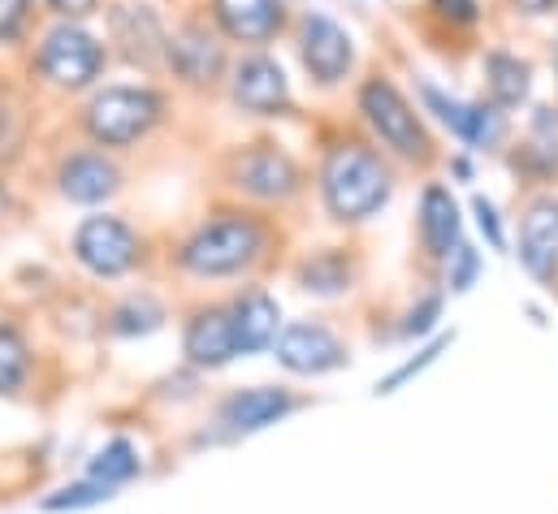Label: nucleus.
Instances as JSON below:
<instances>
[{
	"label": "nucleus",
	"instance_id": "b1692460",
	"mask_svg": "<svg viewBox=\"0 0 558 514\" xmlns=\"http://www.w3.org/2000/svg\"><path fill=\"white\" fill-rule=\"evenodd\" d=\"M160 320H165V311H160V303H156V298H147V294H131V298L113 311V333H122V338L151 333V329H160Z\"/></svg>",
	"mask_w": 558,
	"mask_h": 514
},
{
	"label": "nucleus",
	"instance_id": "0eeeda50",
	"mask_svg": "<svg viewBox=\"0 0 558 514\" xmlns=\"http://www.w3.org/2000/svg\"><path fill=\"white\" fill-rule=\"evenodd\" d=\"M299 52H303L307 74H312L320 87L342 83L347 70H351V61H355L351 35H347L333 17H325V13H307V17H303V26H299Z\"/></svg>",
	"mask_w": 558,
	"mask_h": 514
},
{
	"label": "nucleus",
	"instance_id": "aec40b11",
	"mask_svg": "<svg viewBox=\"0 0 558 514\" xmlns=\"http://www.w3.org/2000/svg\"><path fill=\"white\" fill-rule=\"evenodd\" d=\"M420 238H424L428 256H454V247H459V204L446 186H428L420 195Z\"/></svg>",
	"mask_w": 558,
	"mask_h": 514
},
{
	"label": "nucleus",
	"instance_id": "423d86ee",
	"mask_svg": "<svg viewBox=\"0 0 558 514\" xmlns=\"http://www.w3.org/2000/svg\"><path fill=\"white\" fill-rule=\"evenodd\" d=\"M143 256L140 234L122 217H87L74 230V259L92 277H126Z\"/></svg>",
	"mask_w": 558,
	"mask_h": 514
},
{
	"label": "nucleus",
	"instance_id": "2f4dec72",
	"mask_svg": "<svg viewBox=\"0 0 558 514\" xmlns=\"http://www.w3.org/2000/svg\"><path fill=\"white\" fill-rule=\"evenodd\" d=\"M433 9L450 22H476V0H433Z\"/></svg>",
	"mask_w": 558,
	"mask_h": 514
},
{
	"label": "nucleus",
	"instance_id": "f704fd0d",
	"mask_svg": "<svg viewBox=\"0 0 558 514\" xmlns=\"http://www.w3.org/2000/svg\"><path fill=\"white\" fill-rule=\"evenodd\" d=\"M0 143H9V113H4V105H0Z\"/></svg>",
	"mask_w": 558,
	"mask_h": 514
},
{
	"label": "nucleus",
	"instance_id": "a211bd4d",
	"mask_svg": "<svg viewBox=\"0 0 558 514\" xmlns=\"http://www.w3.org/2000/svg\"><path fill=\"white\" fill-rule=\"evenodd\" d=\"M213 9L226 35L243 44H269L281 26V0H213Z\"/></svg>",
	"mask_w": 558,
	"mask_h": 514
},
{
	"label": "nucleus",
	"instance_id": "473e14b6",
	"mask_svg": "<svg viewBox=\"0 0 558 514\" xmlns=\"http://www.w3.org/2000/svg\"><path fill=\"white\" fill-rule=\"evenodd\" d=\"M44 4H52V13H61L65 22H74V17L96 13V4H100V0H44Z\"/></svg>",
	"mask_w": 558,
	"mask_h": 514
},
{
	"label": "nucleus",
	"instance_id": "4be33fe9",
	"mask_svg": "<svg viewBox=\"0 0 558 514\" xmlns=\"http://www.w3.org/2000/svg\"><path fill=\"white\" fill-rule=\"evenodd\" d=\"M140 472H143L140 450H135L126 437H118V441H109L105 450H96V458H92V467H87V480H96V485H105V489H118V485H131Z\"/></svg>",
	"mask_w": 558,
	"mask_h": 514
},
{
	"label": "nucleus",
	"instance_id": "9d476101",
	"mask_svg": "<svg viewBox=\"0 0 558 514\" xmlns=\"http://www.w3.org/2000/svg\"><path fill=\"white\" fill-rule=\"evenodd\" d=\"M274 346H278L281 368H290L299 377H325V372H333V368L347 364V346L325 325H307V320L286 325Z\"/></svg>",
	"mask_w": 558,
	"mask_h": 514
},
{
	"label": "nucleus",
	"instance_id": "5701e85b",
	"mask_svg": "<svg viewBox=\"0 0 558 514\" xmlns=\"http://www.w3.org/2000/svg\"><path fill=\"white\" fill-rule=\"evenodd\" d=\"M347 281H351V264L333 256V252L312 256L299 268V285L312 290V294H338V290H347Z\"/></svg>",
	"mask_w": 558,
	"mask_h": 514
},
{
	"label": "nucleus",
	"instance_id": "393cba45",
	"mask_svg": "<svg viewBox=\"0 0 558 514\" xmlns=\"http://www.w3.org/2000/svg\"><path fill=\"white\" fill-rule=\"evenodd\" d=\"M26 372H31V355H26L22 333L0 325V393H13L26 381Z\"/></svg>",
	"mask_w": 558,
	"mask_h": 514
},
{
	"label": "nucleus",
	"instance_id": "7ed1b4c3",
	"mask_svg": "<svg viewBox=\"0 0 558 514\" xmlns=\"http://www.w3.org/2000/svg\"><path fill=\"white\" fill-rule=\"evenodd\" d=\"M165 100L151 87H105L87 100L83 126L100 147H131L160 122Z\"/></svg>",
	"mask_w": 558,
	"mask_h": 514
},
{
	"label": "nucleus",
	"instance_id": "6e6552de",
	"mask_svg": "<svg viewBox=\"0 0 558 514\" xmlns=\"http://www.w3.org/2000/svg\"><path fill=\"white\" fill-rule=\"evenodd\" d=\"M230 182L252 199H290L299 191V169L281 147L256 143L230 160Z\"/></svg>",
	"mask_w": 558,
	"mask_h": 514
},
{
	"label": "nucleus",
	"instance_id": "dca6fc26",
	"mask_svg": "<svg viewBox=\"0 0 558 514\" xmlns=\"http://www.w3.org/2000/svg\"><path fill=\"white\" fill-rule=\"evenodd\" d=\"M109 26H113V44H122L126 61L156 65L165 57V26L147 4H113Z\"/></svg>",
	"mask_w": 558,
	"mask_h": 514
},
{
	"label": "nucleus",
	"instance_id": "f8f14e48",
	"mask_svg": "<svg viewBox=\"0 0 558 514\" xmlns=\"http://www.w3.org/2000/svg\"><path fill=\"white\" fill-rule=\"evenodd\" d=\"M290 100V87H286V74L274 57L256 52V57H243L234 65V105L256 113V118H274L286 109Z\"/></svg>",
	"mask_w": 558,
	"mask_h": 514
},
{
	"label": "nucleus",
	"instance_id": "a878e982",
	"mask_svg": "<svg viewBox=\"0 0 558 514\" xmlns=\"http://www.w3.org/2000/svg\"><path fill=\"white\" fill-rule=\"evenodd\" d=\"M109 498H113V489H105V485H96V480H78V485L57 489L52 498H44V511H52V514L87 511V506H100V502H109Z\"/></svg>",
	"mask_w": 558,
	"mask_h": 514
},
{
	"label": "nucleus",
	"instance_id": "2eb2a0df",
	"mask_svg": "<svg viewBox=\"0 0 558 514\" xmlns=\"http://www.w3.org/2000/svg\"><path fill=\"white\" fill-rule=\"evenodd\" d=\"M520 259L537 281H550L558 272V199H537L524 212L520 225Z\"/></svg>",
	"mask_w": 558,
	"mask_h": 514
},
{
	"label": "nucleus",
	"instance_id": "412c9836",
	"mask_svg": "<svg viewBox=\"0 0 558 514\" xmlns=\"http://www.w3.org/2000/svg\"><path fill=\"white\" fill-rule=\"evenodd\" d=\"M529 74H533V70H529L520 57H511V52H489V57H485L489 96H494L498 109H515V105L529 100V87H533Z\"/></svg>",
	"mask_w": 558,
	"mask_h": 514
},
{
	"label": "nucleus",
	"instance_id": "1a4fd4ad",
	"mask_svg": "<svg viewBox=\"0 0 558 514\" xmlns=\"http://www.w3.org/2000/svg\"><path fill=\"white\" fill-rule=\"evenodd\" d=\"M165 65L186 87H213L226 74V52H221V44H217V35L208 26L186 22L173 35H165Z\"/></svg>",
	"mask_w": 558,
	"mask_h": 514
},
{
	"label": "nucleus",
	"instance_id": "f03ea898",
	"mask_svg": "<svg viewBox=\"0 0 558 514\" xmlns=\"http://www.w3.org/2000/svg\"><path fill=\"white\" fill-rule=\"evenodd\" d=\"M265 225L243 212H221L204 221L178 252V264L195 277H230L243 272L252 259L265 252Z\"/></svg>",
	"mask_w": 558,
	"mask_h": 514
},
{
	"label": "nucleus",
	"instance_id": "4468645a",
	"mask_svg": "<svg viewBox=\"0 0 558 514\" xmlns=\"http://www.w3.org/2000/svg\"><path fill=\"white\" fill-rule=\"evenodd\" d=\"M420 96H424V105H428L446 126L454 130L463 143H472V147H498V138H502V130H507V122H502V113H498V109L454 100V96L437 91L433 83H424V87H420Z\"/></svg>",
	"mask_w": 558,
	"mask_h": 514
},
{
	"label": "nucleus",
	"instance_id": "cd10ccee",
	"mask_svg": "<svg viewBox=\"0 0 558 514\" xmlns=\"http://www.w3.org/2000/svg\"><path fill=\"white\" fill-rule=\"evenodd\" d=\"M476 277H481V256L472 252V247H454V256H450V290H472L476 285Z\"/></svg>",
	"mask_w": 558,
	"mask_h": 514
},
{
	"label": "nucleus",
	"instance_id": "c756f323",
	"mask_svg": "<svg viewBox=\"0 0 558 514\" xmlns=\"http://www.w3.org/2000/svg\"><path fill=\"white\" fill-rule=\"evenodd\" d=\"M31 22V0H0V44H13Z\"/></svg>",
	"mask_w": 558,
	"mask_h": 514
},
{
	"label": "nucleus",
	"instance_id": "6ab92c4d",
	"mask_svg": "<svg viewBox=\"0 0 558 514\" xmlns=\"http://www.w3.org/2000/svg\"><path fill=\"white\" fill-rule=\"evenodd\" d=\"M230 316H234V338H239V355H256V351H265V346H274L278 342V303L265 294V290H247L234 307H230Z\"/></svg>",
	"mask_w": 558,
	"mask_h": 514
},
{
	"label": "nucleus",
	"instance_id": "c85d7f7f",
	"mask_svg": "<svg viewBox=\"0 0 558 514\" xmlns=\"http://www.w3.org/2000/svg\"><path fill=\"white\" fill-rule=\"evenodd\" d=\"M437 316H441V294H424L403 320V338H424L437 325Z\"/></svg>",
	"mask_w": 558,
	"mask_h": 514
},
{
	"label": "nucleus",
	"instance_id": "9b49d317",
	"mask_svg": "<svg viewBox=\"0 0 558 514\" xmlns=\"http://www.w3.org/2000/svg\"><path fill=\"white\" fill-rule=\"evenodd\" d=\"M118 186H122V169L105 151H74L57 169V191L70 204H87V208L105 204L118 195Z\"/></svg>",
	"mask_w": 558,
	"mask_h": 514
},
{
	"label": "nucleus",
	"instance_id": "72a5a7b5",
	"mask_svg": "<svg viewBox=\"0 0 558 514\" xmlns=\"http://www.w3.org/2000/svg\"><path fill=\"white\" fill-rule=\"evenodd\" d=\"M524 13H533V17H542V13H550V9H558V0H515Z\"/></svg>",
	"mask_w": 558,
	"mask_h": 514
},
{
	"label": "nucleus",
	"instance_id": "7c9ffc66",
	"mask_svg": "<svg viewBox=\"0 0 558 514\" xmlns=\"http://www.w3.org/2000/svg\"><path fill=\"white\" fill-rule=\"evenodd\" d=\"M472 212H476V225H481V234L489 238V247H494V252H502V247H507V234H502L498 208H494L485 195H476V199H472Z\"/></svg>",
	"mask_w": 558,
	"mask_h": 514
},
{
	"label": "nucleus",
	"instance_id": "f3484780",
	"mask_svg": "<svg viewBox=\"0 0 558 514\" xmlns=\"http://www.w3.org/2000/svg\"><path fill=\"white\" fill-rule=\"evenodd\" d=\"M294 411V397L286 393V389H243V393H234V397H226V406H221V424L230 428V432H260V428H269V424H278Z\"/></svg>",
	"mask_w": 558,
	"mask_h": 514
},
{
	"label": "nucleus",
	"instance_id": "bb28decb",
	"mask_svg": "<svg viewBox=\"0 0 558 514\" xmlns=\"http://www.w3.org/2000/svg\"><path fill=\"white\" fill-rule=\"evenodd\" d=\"M446 346H450V338H437V342H433V346H424V351H420L416 359H408V364H403V368H399V372H395V377H386V381H381V386H377V393H395V389L403 386V381H412V377H416V372H424V368H428V364H433V359H437V355H441V351H446Z\"/></svg>",
	"mask_w": 558,
	"mask_h": 514
},
{
	"label": "nucleus",
	"instance_id": "20e7f679",
	"mask_svg": "<svg viewBox=\"0 0 558 514\" xmlns=\"http://www.w3.org/2000/svg\"><path fill=\"white\" fill-rule=\"evenodd\" d=\"M105 61H109L105 44H100L92 30H83L78 22H57L52 30H44V39H39V48H35V70H39V78L52 83V87H61V91H83V87H92V83L100 78Z\"/></svg>",
	"mask_w": 558,
	"mask_h": 514
},
{
	"label": "nucleus",
	"instance_id": "ddd939ff",
	"mask_svg": "<svg viewBox=\"0 0 558 514\" xmlns=\"http://www.w3.org/2000/svg\"><path fill=\"white\" fill-rule=\"evenodd\" d=\"M182 351L195 368H226L239 359V338H234V316L230 307H204L191 316L182 333Z\"/></svg>",
	"mask_w": 558,
	"mask_h": 514
},
{
	"label": "nucleus",
	"instance_id": "f257e3e1",
	"mask_svg": "<svg viewBox=\"0 0 558 514\" xmlns=\"http://www.w3.org/2000/svg\"><path fill=\"white\" fill-rule=\"evenodd\" d=\"M320 195H325L329 217L368 221L390 199V173L373 147L338 143V147H329V156L320 164Z\"/></svg>",
	"mask_w": 558,
	"mask_h": 514
},
{
	"label": "nucleus",
	"instance_id": "39448f33",
	"mask_svg": "<svg viewBox=\"0 0 558 514\" xmlns=\"http://www.w3.org/2000/svg\"><path fill=\"white\" fill-rule=\"evenodd\" d=\"M360 113L373 126V134L403 160H428V134L420 126V118L412 113V105L399 96L395 83L373 78L360 91Z\"/></svg>",
	"mask_w": 558,
	"mask_h": 514
}]
</instances>
